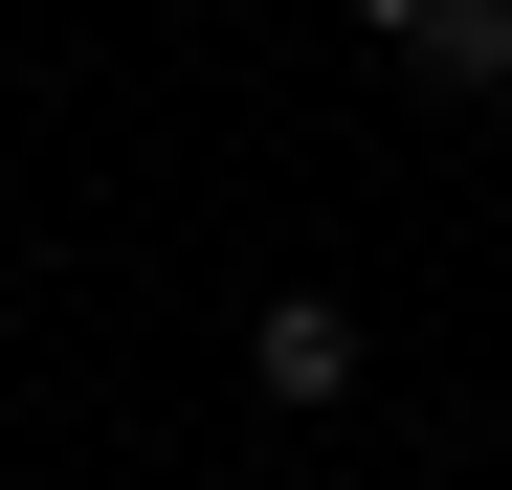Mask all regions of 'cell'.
<instances>
[{
	"instance_id": "6da1fadb",
	"label": "cell",
	"mask_w": 512,
	"mask_h": 490,
	"mask_svg": "<svg viewBox=\"0 0 512 490\" xmlns=\"http://www.w3.org/2000/svg\"><path fill=\"white\" fill-rule=\"evenodd\" d=\"M245 379H268L290 424H312V401H357V312H334V290H268V312H245Z\"/></svg>"
},
{
	"instance_id": "7a4b0ae2",
	"label": "cell",
	"mask_w": 512,
	"mask_h": 490,
	"mask_svg": "<svg viewBox=\"0 0 512 490\" xmlns=\"http://www.w3.org/2000/svg\"><path fill=\"white\" fill-rule=\"evenodd\" d=\"M357 23L423 67V90H512V0H357Z\"/></svg>"
}]
</instances>
